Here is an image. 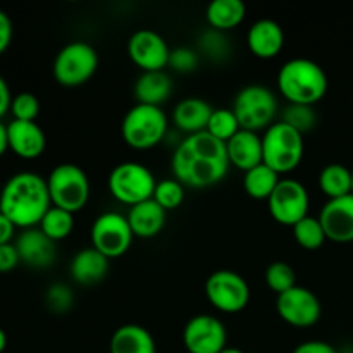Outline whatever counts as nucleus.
<instances>
[{"instance_id":"f257e3e1","label":"nucleus","mask_w":353,"mask_h":353,"mask_svg":"<svg viewBox=\"0 0 353 353\" xmlns=\"http://www.w3.org/2000/svg\"><path fill=\"white\" fill-rule=\"evenodd\" d=\"M226 143L207 131L188 134L179 141L171 159L174 179L190 188H209L226 178L230 171Z\"/></svg>"},{"instance_id":"f03ea898","label":"nucleus","mask_w":353,"mask_h":353,"mask_svg":"<svg viewBox=\"0 0 353 353\" xmlns=\"http://www.w3.org/2000/svg\"><path fill=\"white\" fill-rule=\"evenodd\" d=\"M50 207L47 179L37 172H17L0 192V212L16 228H37Z\"/></svg>"},{"instance_id":"7ed1b4c3","label":"nucleus","mask_w":353,"mask_h":353,"mask_svg":"<svg viewBox=\"0 0 353 353\" xmlns=\"http://www.w3.org/2000/svg\"><path fill=\"white\" fill-rule=\"evenodd\" d=\"M327 88L326 71L312 59L293 57L278 72L279 93L295 105L314 107L326 97Z\"/></svg>"},{"instance_id":"20e7f679","label":"nucleus","mask_w":353,"mask_h":353,"mask_svg":"<svg viewBox=\"0 0 353 353\" xmlns=\"http://www.w3.org/2000/svg\"><path fill=\"white\" fill-rule=\"evenodd\" d=\"M262 152L264 164L272 171L281 174L295 171L303 161L305 143L303 134L293 130L283 121L271 124L262 134Z\"/></svg>"},{"instance_id":"39448f33","label":"nucleus","mask_w":353,"mask_h":353,"mask_svg":"<svg viewBox=\"0 0 353 353\" xmlns=\"http://www.w3.org/2000/svg\"><path fill=\"white\" fill-rule=\"evenodd\" d=\"M168 128V116L161 107L137 103L123 117L121 134L134 150H148L164 140Z\"/></svg>"},{"instance_id":"423d86ee","label":"nucleus","mask_w":353,"mask_h":353,"mask_svg":"<svg viewBox=\"0 0 353 353\" xmlns=\"http://www.w3.org/2000/svg\"><path fill=\"white\" fill-rule=\"evenodd\" d=\"M52 205L76 214L90 200V179L79 165L65 162L55 165L47 178Z\"/></svg>"},{"instance_id":"0eeeda50","label":"nucleus","mask_w":353,"mask_h":353,"mask_svg":"<svg viewBox=\"0 0 353 353\" xmlns=\"http://www.w3.org/2000/svg\"><path fill=\"white\" fill-rule=\"evenodd\" d=\"M99 69V54L95 47L86 41H71L64 45L55 55L52 72L59 85L76 88L93 78Z\"/></svg>"},{"instance_id":"6e6552de","label":"nucleus","mask_w":353,"mask_h":353,"mask_svg":"<svg viewBox=\"0 0 353 353\" xmlns=\"http://www.w3.org/2000/svg\"><path fill=\"white\" fill-rule=\"evenodd\" d=\"M233 112L241 130L259 133L274 124L278 100L268 86L248 85L234 97Z\"/></svg>"},{"instance_id":"1a4fd4ad","label":"nucleus","mask_w":353,"mask_h":353,"mask_svg":"<svg viewBox=\"0 0 353 353\" xmlns=\"http://www.w3.org/2000/svg\"><path fill=\"white\" fill-rule=\"evenodd\" d=\"M107 185L117 202L133 207L145 200L154 199L157 181L154 172L147 165L130 161L121 162L110 171Z\"/></svg>"},{"instance_id":"9d476101","label":"nucleus","mask_w":353,"mask_h":353,"mask_svg":"<svg viewBox=\"0 0 353 353\" xmlns=\"http://www.w3.org/2000/svg\"><path fill=\"white\" fill-rule=\"evenodd\" d=\"M205 296L219 312L238 314L247 309L250 302V286L238 272L221 269L207 278Z\"/></svg>"},{"instance_id":"9b49d317","label":"nucleus","mask_w":353,"mask_h":353,"mask_svg":"<svg viewBox=\"0 0 353 353\" xmlns=\"http://www.w3.org/2000/svg\"><path fill=\"white\" fill-rule=\"evenodd\" d=\"M90 236L92 247L110 261L130 250L134 234L126 216L119 212H103L93 221Z\"/></svg>"},{"instance_id":"f8f14e48","label":"nucleus","mask_w":353,"mask_h":353,"mask_svg":"<svg viewBox=\"0 0 353 353\" xmlns=\"http://www.w3.org/2000/svg\"><path fill=\"white\" fill-rule=\"evenodd\" d=\"M310 196L305 186L296 179H281L268 200L272 219L283 226L293 228L309 216Z\"/></svg>"},{"instance_id":"ddd939ff","label":"nucleus","mask_w":353,"mask_h":353,"mask_svg":"<svg viewBox=\"0 0 353 353\" xmlns=\"http://www.w3.org/2000/svg\"><path fill=\"white\" fill-rule=\"evenodd\" d=\"M276 310L286 324L293 327H310L319 323L323 307L314 292L305 286H293L292 290L278 295Z\"/></svg>"},{"instance_id":"4468645a","label":"nucleus","mask_w":353,"mask_h":353,"mask_svg":"<svg viewBox=\"0 0 353 353\" xmlns=\"http://www.w3.org/2000/svg\"><path fill=\"white\" fill-rule=\"evenodd\" d=\"M183 345L188 353H221L228 347L224 324L209 314H199L186 323Z\"/></svg>"},{"instance_id":"2eb2a0df","label":"nucleus","mask_w":353,"mask_h":353,"mask_svg":"<svg viewBox=\"0 0 353 353\" xmlns=\"http://www.w3.org/2000/svg\"><path fill=\"white\" fill-rule=\"evenodd\" d=\"M128 55L131 62L143 72L164 71L169 65L171 48L162 34L154 30H138L128 41Z\"/></svg>"},{"instance_id":"dca6fc26","label":"nucleus","mask_w":353,"mask_h":353,"mask_svg":"<svg viewBox=\"0 0 353 353\" xmlns=\"http://www.w3.org/2000/svg\"><path fill=\"white\" fill-rule=\"evenodd\" d=\"M319 221L327 240L334 243L353 241V195L327 200L321 209Z\"/></svg>"},{"instance_id":"f3484780","label":"nucleus","mask_w":353,"mask_h":353,"mask_svg":"<svg viewBox=\"0 0 353 353\" xmlns=\"http://www.w3.org/2000/svg\"><path fill=\"white\" fill-rule=\"evenodd\" d=\"M16 248L21 262L33 269L50 268L57 255L55 241H52L40 228L24 230L17 238Z\"/></svg>"},{"instance_id":"a211bd4d","label":"nucleus","mask_w":353,"mask_h":353,"mask_svg":"<svg viewBox=\"0 0 353 353\" xmlns=\"http://www.w3.org/2000/svg\"><path fill=\"white\" fill-rule=\"evenodd\" d=\"M7 137H9V150L26 161L38 159L47 147V137L37 121L34 123L12 121L7 124Z\"/></svg>"},{"instance_id":"6ab92c4d","label":"nucleus","mask_w":353,"mask_h":353,"mask_svg":"<svg viewBox=\"0 0 353 353\" xmlns=\"http://www.w3.org/2000/svg\"><path fill=\"white\" fill-rule=\"evenodd\" d=\"M247 45L259 59H274L285 47V31L274 19H259L248 28Z\"/></svg>"},{"instance_id":"aec40b11","label":"nucleus","mask_w":353,"mask_h":353,"mask_svg":"<svg viewBox=\"0 0 353 353\" xmlns=\"http://www.w3.org/2000/svg\"><path fill=\"white\" fill-rule=\"evenodd\" d=\"M228 159L230 164L240 171L247 172L257 168L264 162V152H262V137L254 131L240 130L226 143Z\"/></svg>"},{"instance_id":"412c9836","label":"nucleus","mask_w":353,"mask_h":353,"mask_svg":"<svg viewBox=\"0 0 353 353\" xmlns=\"http://www.w3.org/2000/svg\"><path fill=\"white\" fill-rule=\"evenodd\" d=\"M214 109L209 102L199 97H188L176 103L172 110V123L178 130L188 134H196L207 131L210 116Z\"/></svg>"},{"instance_id":"4be33fe9","label":"nucleus","mask_w":353,"mask_h":353,"mask_svg":"<svg viewBox=\"0 0 353 353\" xmlns=\"http://www.w3.org/2000/svg\"><path fill=\"white\" fill-rule=\"evenodd\" d=\"M126 217L134 238L148 240V238L157 236L164 230L168 212L154 199H150L131 207Z\"/></svg>"},{"instance_id":"5701e85b","label":"nucleus","mask_w":353,"mask_h":353,"mask_svg":"<svg viewBox=\"0 0 353 353\" xmlns=\"http://www.w3.org/2000/svg\"><path fill=\"white\" fill-rule=\"evenodd\" d=\"M109 259L93 247L79 250L78 254L72 257L69 271H71L72 279L78 285L92 286L102 281L109 272Z\"/></svg>"},{"instance_id":"b1692460","label":"nucleus","mask_w":353,"mask_h":353,"mask_svg":"<svg viewBox=\"0 0 353 353\" xmlns=\"http://www.w3.org/2000/svg\"><path fill=\"white\" fill-rule=\"evenodd\" d=\"M110 353H157L150 331L138 324H124L110 336Z\"/></svg>"},{"instance_id":"393cba45","label":"nucleus","mask_w":353,"mask_h":353,"mask_svg":"<svg viewBox=\"0 0 353 353\" xmlns=\"http://www.w3.org/2000/svg\"><path fill=\"white\" fill-rule=\"evenodd\" d=\"M172 93V79L165 71L141 72L134 83L137 103L161 107Z\"/></svg>"},{"instance_id":"a878e982","label":"nucleus","mask_w":353,"mask_h":353,"mask_svg":"<svg viewBox=\"0 0 353 353\" xmlns=\"http://www.w3.org/2000/svg\"><path fill=\"white\" fill-rule=\"evenodd\" d=\"M245 16H247V7L241 0H212L205 10L209 26L221 33L240 26Z\"/></svg>"},{"instance_id":"bb28decb","label":"nucleus","mask_w":353,"mask_h":353,"mask_svg":"<svg viewBox=\"0 0 353 353\" xmlns=\"http://www.w3.org/2000/svg\"><path fill=\"white\" fill-rule=\"evenodd\" d=\"M279 181H281V176L262 162L261 165L245 172L243 188L247 195L252 196V199L265 200L268 202Z\"/></svg>"},{"instance_id":"cd10ccee","label":"nucleus","mask_w":353,"mask_h":353,"mask_svg":"<svg viewBox=\"0 0 353 353\" xmlns=\"http://www.w3.org/2000/svg\"><path fill=\"white\" fill-rule=\"evenodd\" d=\"M319 188L330 200L352 193V171L343 164H327L319 174Z\"/></svg>"},{"instance_id":"c85d7f7f","label":"nucleus","mask_w":353,"mask_h":353,"mask_svg":"<svg viewBox=\"0 0 353 353\" xmlns=\"http://www.w3.org/2000/svg\"><path fill=\"white\" fill-rule=\"evenodd\" d=\"M38 228H40L52 241L57 243V241L65 240V238L72 233V230H74V214L52 205L50 209L47 210V214L43 216L41 223L38 224Z\"/></svg>"},{"instance_id":"c756f323","label":"nucleus","mask_w":353,"mask_h":353,"mask_svg":"<svg viewBox=\"0 0 353 353\" xmlns=\"http://www.w3.org/2000/svg\"><path fill=\"white\" fill-rule=\"evenodd\" d=\"M293 230V236L295 241L305 250H319L324 243H326V233H324V228L321 224L319 217L307 216L303 217L300 223H296Z\"/></svg>"},{"instance_id":"7c9ffc66","label":"nucleus","mask_w":353,"mask_h":353,"mask_svg":"<svg viewBox=\"0 0 353 353\" xmlns=\"http://www.w3.org/2000/svg\"><path fill=\"white\" fill-rule=\"evenodd\" d=\"M240 130V123H238L233 109H214L209 126H207V133L212 134L216 140L228 143Z\"/></svg>"},{"instance_id":"2f4dec72","label":"nucleus","mask_w":353,"mask_h":353,"mask_svg":"<svg viewBox=\"0 0 353 353\" xmlns=\"http://www.w3.org/2000/svg\"><path fill=\"white\" fill-rule=\"evenodd\" d=\"M265 285L276 295H283L285 292L292 290L296 286V276L295 271L286 262H272L269 264L268 271H265Z\"/></svg>"},{"instance_id":"473e14b6","label":"nucleus","mask_w":353,"mask_h":353,"mask_svg":"<svg viewBox=\"0 0 353 353\" xmlns=\"http://www.w3.org/2000/svg\"><path fill=\"white\" fill-rule=\"evenodd\" d=\"M154 200L168 212V210L178 209L185 200V186L178 179H164L155 186Z\"/></svg>"},{"instance_id":"72a5a7b5","label":"nucleus","mask_w":353,"mask_h":353,"mask_svg":"<svg viewBox=\"0 0 353 353\" xmlns=\"http://www.w3.org/2000/svg\"><path fill=\"white\" fill-rule=\"evenodd\" d=\"M283 123L292 126L299 133L305 134L307 131H310L316 126V110L310 105H295V103H290V107H286L285 114H283Z\"/></svg>"},{"instance_id":"f704fd0d","label":"nucleus","mask_w":353,"mask_h":353,"mask_svg":"<svg viewBox=\"0 0 353 353\" xmlns=\"http://www.w3.org/2000/svg\"><path fill=\"white\" fill-rule=\"evenodd\" d=\"M10 112H12L14 121H31V123H34L38 114H40V100L30 92L17 93L16 97H12Z\"/></svg>"},{"instance_id":"c9c22d12","label":"nucleus","mask_w":353,"mask_h":353,"mask_svg":"<svg viewBox=\"0 0 353 353\" xmlns=\"http://www.w3.org/2000/svg\"><path fill=\"white\" fill-rule=\"evenodd\" d=\"M45 302H47V307L52 312L64 314L71 310L72 303H74V293L64 283H55L47 290Z\"/></svg>"},{"instance_id":"e433bc0d","label":"nucleus","mask_w":353,"mask_h":353,"mask_svg":"<svg viewBox=\"0 0 353 353\" xmlns=\"http://www.w3.org/2000/svg\"><path fill=\"white\" fill-rule=\"evenodd\" d=\"M199 43L200 50L207 54V57L214 59V61L228 57V54H230V45H228L224 33L212 30V28L200 37Z\"/></svg>"},{"instance_id":"4c0bfd02","label":"nucleus","mask_w":353,"mask_h":353,"mask_svg":"<svg viewBox=\"0 0 353 353\" xmlns=\"http://www.w3.org/2000/svg\"><path fill=\"white\" fill-rule=\"evenodd\" d=\"M169 68L174 69L179 74H190L199 68V54L188 47H178L171 50Z\"/></svg>"},{"instance_id":"58836bf2","label":"nucleus","mask_w":353,"mask_h":353,"mask_svg":"<svg viewBox=\"0 0 353 353\" xmlns=\"http://www.w3.org/2000/svg\"><path fill=\"white\" fill-rule=\"evenodd\" d=\"M21 259L16 245H2L0 247V272H10L19 265Z\"/></svg>"},{"instance_id":"ea45409f","label":"nucleus","mask_w":353,"mask_h":353,"mask_svg":"<svg viewBox=\"0 0 353 353\" xmlns=\"http://www.w3.org/2000/svg\"><path fill=\"white\" fill-rule=\"evenodd\" d=\"M293 353H338V350L333 347V345L327 343V341L310 340V341H303V343H300L299 347L293 350Z\"/></svg>"},{"instance_id":"a19ab883","label":"nucleus","mask_w":353,"mask_h":353,"mask_svg":"<svg viewBox=\"0 0 353 353\" xmlns=\"http://www.w3.org/2000/svg\"><path fill=\"white\" fill-rule=\"evenodd\" d=\"M12 41V21L3 10H0V55L9 48Z\"/></svg>"},{"instance_id":"79ce46f5","label":"nucleus","mask_w":353,"mask_h":353,"mask_svg":"<svg viewBox=\"0 0 353 353\" xmlns=\"http://www.w3.org/2000/svg\"><path fill=\"white\" fill-rule=\"evenodd\" d=\"M10 103H12V95H10L9 85L0 76V119L10 110Z\"/></svg>"},{"instance_id":"37998d69","label":"nucleus","mask_w":353,"mask_h":353,"mask_svg":"<svg viewBox=\"0 0 353 353\" xmlns=\"http://www.w3.org/2000/svg\"><path fill=\"white\" fill-rule=\"evenodd\" d=\"M14 231H16V226L0 212V247L10 243V240L14 236Z\"/></svg>"},{"instance_id":"c03bdc74","label":"nucleus","mask_w":353,"mask_h":353,"mask_svg":"<svg viewBox=\"0 0 353 353\" xmlns=\"http://www.w3.org/2000/svg\"><path fill=\"white\" fill-rule=\"evenodd\" d=\"M9 150V137H7V126L0 121V157Z\"/></svg>"},{"instance_id":"a18cd8bd","label":"nucleus","mask_w":353,"mask_h":353,"mask_svg":"<svg viewBox=\"0 0 353 353\" xmlns=\"http://www.w3.org/2000/svg\"><path fill=\"white\" fill-rule=\"evenodd\" d=\"M6 347H7V334H6V331L0 327V353L6 350Z\"/></svg>"},{"instance_id":"49530a36","label":"nucleus","mask_w":353,"mask_h":353,"mask_svg":"<svg viewBox=\"0 0 353 353\" xmlns=\"http://www.w3.org/2000/svg\"><path fill=\"white\" fill-rule=\"evenodd\" d=\"M221 353H245V352L241 350V348H236V347H226Z\"/></svg>"},{"instance_id":"de8ad7c7","label":"nucleus","mask_w":353,"mask_h":353,"mask_svg":"<svg viewBox=\"0 0 353 353\" xmlns=\"http://www.w3.org/2000/svg\"><path fill=\"white\" fill-rule=\"evenodd\" d=\"M352 195H353V169H352Z\"/></svg>"}]
</instances>
